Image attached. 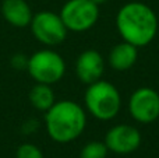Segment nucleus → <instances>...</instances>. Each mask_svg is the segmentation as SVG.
Listing matches in <instances>:
<instances>
[{"label": "nucleus", "mask_w": 159, "mask_h": 158, "mask_svg": "<svg viewBox=\"0 0 159 158\" xmlns=\"http://www.w3.org/2000/svg\"><path fill=\"white\" fill-rule=\"evenodd\" d=\"M129 114L137 123L149 125L159 119V92L151 87L134 90L129 98Z\"/></svg>", "instance_id": "nucleus-7"}, {"label": "nucleus", "mask_w": 159, "mask_h": 158, "mask_svg": "<svg viewBox=\"0 0 159 158\" xmlns=\"http://www.w3.org/2000/svg\"><path fill=\"white\" fill-rule=\"evenodd\" d=\"M30 102L35 109L41 112H46L56 102L55 92L49 84L36 83L30 91Z\"/></svg>", "instance_id": "nucleus-12"}, {"label": "nucleus", "mask_w": 159, "mask_h": 158, "mask_svg": "<svg viewBox=\"0 0 159 158\" xmlns=\"http://www.w3.org/2000/svg\"><path fill=\"white\" fill-rule=\"evenodd\" d=\"M107 150L106 144L103 142H88L80 151V158H106L107 157Z\"/></svg>", "instance_id": "nucleus-13"}, {"label": "nucleus", "mask_w": 159, "mask_h": 158, "mask_svg": "<svg viewBox=\"0 0 159 158\" xmlns=\"http://www.w3.org/2000/svg\"><path fill=\"white\" fill-rule=\"evenodd\" d=\"M59 14L69 31L84 32L98 22L99 6L92 0H67Z\"/></svg>", "instance_id": "nucleus-5"}, {"label": "nucleus", "mask_w": 159, "mask_h": 158, "mask_svg": "<svg viewBox=\"0 0 159 158\" xmlns=\"http://www.w3.org/2000/svg\"><path fill=\"white\" fill-rule=\"evenodd\" d=\"M138 60V48L121 41L110 49L107 56V63L116 72H127Z\"/></svg>", "instance_id": "nucleus-11"}, {"label": "nucleus", "mask_w": 159, "mask_h": 158, "mask_svg": "<svg viewBox=\"0 0 159 158\" xmlns=\"http://www.w3.org/2000/svg\"><path fill=\"white\" fill-rule=\"evenodd\" d=\"M16 158H45L41 148L32 143H24L17 148Z\"/></svg>", "instance_id": "nucleus-14"}, {"label": "nucleus", "mask_w": 159, "mask_h": 158, "mask_svg": "<svg viewBox=\"0 0 159 158\" xmlns=\"http://www.w3.org/2000/svg\"><path fill=\"white\" fill-rule=\"evenodd\" d=\"M105 59L98 50L87 49L81 52L75 62V74L77 78L85 86L95 83L103 77Z\"/></svg>", "instance_id": "nucleus-9"}, {"label": "nucleus", "mask_w": 159, "mask_h": 158, "mask_svg": "<svg viewBox=\"0 0 159 158\" xmlns=\"http://www.w3.org/2000/svg\"><path fill=\"white\" fill-rule=\"evenodd\" d=\"M45 128L53 142L60 144L71 143L87 128V111L75 101H56L45 112Z\"/></svg>", "instance_id": "nucleus-2"}, {"label": "nucleus", "mask_w": 159, "mask_h": 158, "mask_svg": "<svg viewBox=\"0 0 159 158\" xmlns=\"http://www.w3.org/2000/svg\"><path fill=\"white\" fill-rule=\"evenodd\" d=\"M27 72L41 84H56L66 73L64 59L52 49H41L28 58Z\"/></svg>", "instance_id": "nucleus-4"}, {"label": "nucleus", "mask_w": 159, "mask_h": 158, "mask_svg": "<svg viewBox=\"0 0 159 158\" xmlns=\"http://www.w3.org/2000/svg\"><path fill=\"white\" fill-rule=\"evenodd\" d=\"M95 4H98V6H102V4H105V3H107L109 0H92Z\"/></svg>", "instance_id": "nucleus-16"}, {"label": "nucleus", "mask_w": 159, "mask_h": 158, "mask_svg": "<svg viewBox=\"0 0 159 158\" xmlns=\"http://www.w3.org/2000/svg\"><path fill=\"white\" fill-rule=\"evenodd\" d=\"M2 14L10 25L17 28L30 27L32 21V10L25 0H3Z\"/></svg>", "instance_id": "nucleus-10"}, {"label": "nucleus", "mask_w": 159, "mask_h": 158, "mask_svg": "<svg viewBox=\"0 0 159 158\" xmlns=\"http://www.w3.org/2000/svg\"><path fill=\"white\" fill-rule=\"evenodd\" d=\"M11 64H13L17 70H27L28 58L24 55H16L13 59H11Z\"/></svg>", "instance_id": "nucleus-15"}, {"label": "nucleus", "mask_w": 159, "mask_h": 158, "mask_svg": "<svg viewBox=\"0 0 159 158\" xmlns=\"http://www.w3.org/2000/svg\"><path fill=\"white\" fill-rule=\"evenodd\" d=\"M141 132L135 126L119 123L106 132L103 143L110 153L124 156L137 151L141 146Z\"/></svg>", "instance_id": "nucleus-8"}, {"label": "nucleus", "mask_w": 159, "mask_h": 158, "mask_svg": "<svg viewBox=\"0 0 159 158\" xmlns=\"http://www.w3.org/2000/svg\"><path fill=\"white\" fill-rule=\"evenodd\" d=\"M158 16L143 2H129L116 14V28L121 39L140 48L149 45L158 34Z\"/></svg>", "instance_id": "nucleus-1"}, {"label": "nucleus", "mask_w": 159, "mask_h": 158, "mask_svg": "<svg viewBox=\"0 0 159 158\" xmlns=\"http://www.w3.org/2000/svg\"><path fill=\"white\" fill-rule=\"evenodd\" d=\"M30 27L36 41L46 46L60 45L66 39L67 32H69L60 14L48 10L34 14Z\"/></svg>", "instance_id": "nucleus-6"}, {"label": "nucleus", "mask_w": 159, "mask_h": 158, "mask_svg": "<svg viewBox=\"0 0 159 158\" xmlns=\"http://www.w3.org/2000/svg\"><path fill=\"white\" fill-rule=\"evenodd\" d=\"M85 111L101 122H109L119 115L121 95L117 87L106 80H98L87 86L84 94Z\"/></svg>", "instance_id": "nucleus-3"}]
</instances>
